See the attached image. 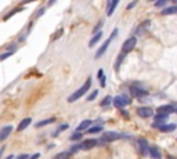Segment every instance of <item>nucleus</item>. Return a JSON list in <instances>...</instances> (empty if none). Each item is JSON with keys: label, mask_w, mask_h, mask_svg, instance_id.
<instances>
[{"label": "nucleus", "mask_w": 177, "mask_h": 159, "mask_svg": "<svg viewBox=\"0 0 177 159\" xmlns=\"http://www.w3.org/2000/svg\"><path fill=\"white\" fill-rule=\"evenodd\" d=\"M4 151H6V147H2V148H0V159H2V155L4 154Z\"/></svg>", "instance_id": "nucleus-34"}, {"label": "nucleus", "mask_w": 177, "mask_h": 159, "mask_svg": "<svg viewBox=\"0 0 177 159\" xmlns=\"http://www.w3.org/2000/svg\"><path fill=\"white\" fill-rule=\"evenodd\" d=\"M40 156V154H33L32 156H29V159H37Z\"/></svg>", "instance_id": "nucleus-33"}, {"label": "nucleus", "mask_w": 177, "mask_h": 159, "mask_svg": "<svg viewBox=\"0 0 177 159\" xmlns=\"http://www.w3.org/2000/svg\"><path fill=\"white\" fill-rule=\"evenodd\" d=\"M97 75H98V79L101 80V86L104 87L105 86V76H104V71L102 69H100L98 72H97Z\"/></svg>", "instance_id": "nucleus-24"}, {"label": "nucleus", "mask_w": 177, "mask_h": 159, "mask_svg": "<svg viewBox=\"0 0 177 159\" xmlns=\"http://www.w3.org/2000/svg\"><path fill=\"white\" fill-rule=\"evenodd\" d=\"M11 132H12V126H11V125H7V126L2 127V129H0V143L6 141V138L10 137Z\"/></svg>", "instance_id": "nucleus-6"}, {"label": "nucleus", "mask_w": 177, "mask_h": 159, "mask_svg": "<svg viewBox=\"0 0 177 159\" xmlns=\"http://www.w3.org/2000/svg\"><path fill=\"white\" fill-rule=\"evenodd\" d=\"M112 100H114V98H111V97H109V96H107V97H105V98H104V101L101 102V105H102V107H105V105L111 104V101H112Z\"/></svg>", "instance_id": "nucleus-27"}, {"label": "nucleus", "mask_w": 177, "mask_h": 159, "mask_svg": "<svg viewBox=\"0 0 177 159\" xmlns=\"http://www.w3.org/2000/svg\"><path fill=\"white\" fill-rule=\"evenodd\" d=\"M55 122V118H50V119H44L42 122H37L36 123V127H42V126H46V125H50V123Z\"/></svg>", "instance_id": "nucleus-20"}, {"label": "nucleus", "mask_w": 177, "mask_h": 159, "mask_svg": "<svg viewBox=\"0 0 177 159\" xmlns=\"http://www.w3.org/2000/svg\"><path fill=\"white\" fill-rule=\"evenodd\" d=\"M118 35V29H114V32H112V35H111V37H109V39H107L105 40L104 43H102L101 44V47L98 48V51H97V54H96V58H100L101 57V55H104V53L105 51H107V48H108V44H109V42H111L112 39H114L115 36H116Z\"/></svg>", "instance_id": "nucleus-3"}, {"label": "nucleus", "mask_w": 177, "mask_h": 159, "mask_svg": "<svg viewBox=\"0 0 177 159\" xmlns=\"http://www.w3.org/2000/svg\"><path fill=\"white\" fill-rule=\"evenodd\" d=\"M130 93H132V96L134 97H143V96H147V91L144 90V89H138V87H130Z\"/></svg>", "instance_id": "nucleus-10"}, {"label": "nucleus", "mask_w": 177, "mask_h": 159, "mask_svg": "<svg viewBox=\"0 0 177 159\" xmlns=\"http://www.w3.org/2000/svg\"><path fill=\"white\" fill-rule=\"evenodd\" d=\"M136 4H137V3H136V2H133V3H129V4H127V10L133 9V7H134V6H136Z\"/></svg>", "instance_id": "nucleus-32"}, {"label": "nucleus", "mask_w": 177, "mask_h": 159, "mask_svg": "<svg viewBox=\"0 0 177 159\" xmlns=\"http://www.w3.org/2000/svg\"><path fill=\"white\" fill-rule=\"evenodd\" d=\"M30 122H32V119H30V118H25V119H22L21 122H19L18 127H17V132H24V130L30 125Z\"/></svg>", "instance_id": "nucleus-11"}, {"label": "nucleus", "mask_w": 177, "mask_h": 159, "mask_svg": "<svg viewBox=\"0 0 177 159\" xmlns=\"http://www.w3.org/2000/svg\"><path fill=\"white\" fill-rule=\"evenodd\" d=\"M101 37H102V32L100 30V32H97V33H96V36H94L93 39L90 40V43H89V47H93V46L96 44L97 42H100V39H101Z\"/></svg>", "instance_id": "nucleus-18"}, {"label": "nucleus", "mask_w": 177, "mask_h": 159, "mask_svg": "<svg viewBox=\"0 0 177 159\" xmlns=\"http://www.w3.org/2000/svg\"><path fill=\"white\" fill-rule=\"evenodd\" d=\"M168 159H176V158H173V156H169V158Z\"/></svg>", "instance_id": "nucleus-37"}, {"label": "nucleus", "mask_w": 177, "mask_h": 159, "mask_svg": "<svg viewBox=\"0 0 177 159\" xmlns=\"http://www.w3.org/2000/svg\"><path fill=\"white\" fill-rule=\"evenodd\" d=\"M90 125H91V120H89V119H87V120H83V122H82L78 127H76V132H79V133H80L82 130L89 129V126H90Z\"/></svg>", "instance_id": "nucleus-16"}, {"label": "nucleus", "mask_w": 177, "mask_h": 159, "mask_svg": "<svg viewBox=\"0 0 177 159\" xmlns=\"http://www.w3.org/2000/svg\"><path fill=\"white\" fill-rule=\"evenodd\" d=\"M82 136H83V133H79V132H76V133H73L72 136H71V141H75V140H79V138H82Z\"/></svg>", "instance_id": "nucleus-25"}, {"label": "nucleus", "mask_w": 177, "mask_h": 159, "mask_svg": "<svg viewBox=\"0 0 177 159\" xmlns=\"http://www.w3.org/2000/svg\"><path fill=\"white\" fill-rule=\"evenodd\" d=\"M101 26H102V22L100 21V24H97V25H96V28L93 29V33H97V32H98V29H101Z\"/></svg>", "instance_id": "nucleus-29"}, {"label": "nucleus", "mask_w": 177, "mask_h": 159, "mask_svg": "<svg viewBox=\"0 0 177 159\" xmlns=\"http://www.w3.org/2000/svg\"><path fill=\"white\" fill-rule=\"evenodd\" d=\"M166 120H168V115H162V114H158V115H155V122L156 123H154L152 126L155 127L158 123H165Z\"/></svg>", "instance_id": "nucleus-14"}, {"label": "nucleus", "mask_w": 177, "mask_h": 159, "mask_svg": "<svg viewBox=\"0 0 177 159\" xmlns=\"http://www.w3.org/2000/svg\"><path fill=\"white\" fill-rule=\"evenodd\" d=\"M176 112H177V109H176Z\"/></svg>", "instance_id": "nucleus-38"}, {"label": "nucleus", "mask_w": 177, "mask_h": 159, "mask_svg": "<svg viewBox=\"0 0 177 159\" xmlns=\"http://www.w3.org/2000/svg\"><path fill=\"white\" fill-rule=\"evenodd\" d=\"M69 156H71V152H60L53 159H69Z\"/></svg>", "instance_id": "nucleus-22"}, {"label": "nucleus", "mask_w": 177, "mask_h": 159, "mask_svg": "<svg viewBox=\"0 0 177 159\" xmlns=\"http://www.w3.org/2000/svg\"><path fill=\"white\" fill-rule=\"evenodd\" d=\"M123 136L120 133H116V132H108V133H104L101 140H98L97 143H109V141H115V140H119L122 138Z\"/></svg>", "instance_id": "nucleus-2"}, {"label": "nucleus", "mask_w": 177, "mask_h": 159, "mask_svg": "<svg viewBox=\"0 0 177 159\" xmlns=\"http://www.w3.org/2000/svg\"><path fill=\"white\" fill-rule=\"evenodd\" d=\"M161 132L163 133H169V132H173L176 129V125H162V126H159Z\"/></svg>", "instance_id": "nucleus-17"}, {"label": "nucleus", "mask_w": 177, "mask_h": 159, "mask_svg": "<svg viewBox=\"0 0 177 159\" xmlns=\"http://www.w3.org/2000/svg\"><path fill=\"white\" fill-rule=\"evenodd\" d=\"M90 87H91V79L89 78L86 82H84V84H83V86H82L80 89H79V90H76L75 93L72 94V96H69L68 101H69V102H75L76 100H78V98H80V97L83 96V94H86L87 91H89V89H90Z\"/></svg>", "instance_id": "nucleus-1"}, {"label": "nucleus", "mask_w": 177, "mask_h": 159, "mask_svg": "<svg viewBox=\"0 0 177 159\" xmlns=\"http://www.w3.org/2000/svg\"><path fill=\"white\" fill-rule=\"evenodd\" d=\"M138 147H140V151H141V155H148L150 152V147H148V143L147 140L144 138H138Z\"/></svg>", "instance_id": "nucleus-7"}, {"label": "nucleus", "mask_w": 177, "mask_h": 159, "mask_svg": "<svg viewBox=\"0 0 177 159\" xmlns=\"http://www.w3.org/2000/svg\"><path fill=\"white\" fill-rule=\"evenodd\" d=\"M19 11H22V7H15V9H12L11 11L9 12V14H6L3 17V21H7V19H10L12 17L14 14H17V12H19Z\"/></svg>", "instance_id": "nucleus-15"}, {"label": "nucleus", "mask_w": 177, "mask_h": 159, "mask_svg": "<svg viewBox=\"0 0 177 159\" xmlns=\"http://www.w3.org/2000/svg\"><path fill=\"white\" fill-rule=\"evenodd\" d=\"M17 159H29V156H28V154H21Z\"/></svg>", "instance_id": "nucleus-30"}, {"label": "nucleus", "mask_w": 177, "mask_h": 159, "mask_svg": "<svg viewBox=\"0 0 177 159\" xmlns=\"http://www.w3.org/2000/svg\"><path fill=\"white\" fill-rule=\"evenodd\" d=\"M136 43H137V39L136 37H129L127 40H125V43L122 44V53L126 54L129 51H132L133 48L136 47Z\"/></svg>", "instance_id": "nucleus-4"}, {"label": "nucleus", "mask_w": 177, "mask_h": 159, "mask_svg": "<svg viewBox=\"0 0 177 159\" xmlns=\"http://www.w3.org/2000/svg\"><path fill=\"white\" fill-rule=\"evenodd\" d=\"M12 54H14V50H9V51H6V53H2V54H0V61H3V60H6V58L11 57Z\"/></svg>", "instance_id": "nucleus-23"}, {"label": "nucleus", "mask_w": 177, "mask_h": 159, "mask_svg": "<svg viewBox=\"0 0 177 159\" xmlns=\"http://www.w3.org/2000/svg\"><path fill=\"white\" fill-rule=\"evenodd\" d=\"M163 4H166L165 0H163V2H158V3H155V7H162Z\"/></svg>", "instance_id": "nucleus-31"}, {"label": "nucleus", "mask_w": 177, "mask_h": 159, "mask_svg": "<svg viewBox=\"0 0 177 159\" xmlns=\"http://www.w3.org/2000/svg\"><path fill=\"white\" fill-rule=\"evenodd\" d=\"M148 155H150L152 159H161V158H162V155H161V152H159V150L156 147H151Z\"/></svg>", "instance_id": "nucleus-13"}, {"label": "nucleus", "mask_w": 177, "mask_h": 159, "mask_svg": "<svg viewBox=\"0 0 177 159\" xmlns=\"http://www.w3.org/2000/svg\"><path fill=\"white\" fill-rule=\"evenodd\" d=\"M174 12H177V7H166V9L162 11V14L163 15H170V14H174Z\"/></svg>", "instance_id": "nucleus-21"}, {"label": "nucleus", "mask_w": 177, "mask_h": 159, "mask_svg": "<svg viewBox=\"0 0 177 159\" xmlns=\"http://www.w3.org/2000/svg\"><path fill=\"white\" fill-rule=\"evenodd\" d=\"M118 6V0H112L111 3H108V10H107V14L108 15H112L114 14V10L115 7Z\"/></svg>", "instance_id": "nucleus-19"}, {"label": "nucleus", "mask_w": 177, "mask_h": 159, "mask_svg": "<svg viewBox=\"0 0 177 159\" xmlns=\"http://www.w3.org/2000/svg\"><path fill=\"white\" fill-rule=\"evenodd\" d=\"M96 145H97V140H86L80 144V148L82 150H91Z\"/></svg>", "instance_id": "nucleus-12"}, {"label": "nucleus", "mask_w": 177, "mask_h": 159, "mask_svg": "<svg viewBox=\"0 0 177 159\" xmlns=\"http://www.w3.org/2000/svg\"><path fill=\"white\" fill-rule=\"evenodd\" d=\"M112 101H114V104L120 109H122L123 107H126L127 104H130V100L127 98L126 96H118V97H115Z\"/></svg>", "instance_id": "nucleus-5"}, {"label": "nucleus", "mask_w": 177, "mask_h": 159, "mask_svg": "<svg viewBox=\"0 0 177 159\" xmlns=\"http://www.w3.org/2000/svg\"><path fill=\"white\" fill-rule=\"evenodd\" d=\"M137 114H138V116H141V118H150V116H152L154 111L151 108H148V107H140V108L137 109Z\"/></svg>", "instance_id": "nucleus-8"}, {"label": "nucleus", "mask_w": 177, "mask_h": 159, "mask_svg": "<svg viewBox=\"0 0 177 159\" xmlns=\"http://www.w3.org/2000/svg\"><path fill=\"white\" fill-rule=\"evenodd\" d=\"M12 158H14V155H9L6 159H12Z\"/></svg>", "instance_id": "nucleus-36"}, {"label": "nucleus", "mask_w": 177, "mask_h": 159, "mask_svg": "<svg viewBox=\"0 0 177 159\" xmlns=\"http://www.w3.org/2000/svg\"><path fill=\"white\" fill-rule=\"evenodd\" d=\"M97 94H98V91H97V90H94L93 93H91L90 96H89V98H87V100H89V101H93V100L97 97Z\"/></svg>", "instance_id": "nucleus-28"}, {"label": "nucleus", "mask_w": 177, "mask_h": 159, "mask_svg": "<svg viewBox=\"0 0 177 159\" xmlns=\"http://www.w3.org/2000/svg\"><path fill=\"white\" fill-rule=\"evenodd\" d=\"M100 132H102V126H96L89 129V133H100Z\"/></svg>", "instance_id": "nucleus-26"}, {"label": "nucleus", "mask_w": 177, "mask_h": 159, "mask_svg": "<svg viewBox=\"0 0 177 159\" xmlns=\"http://www.w3.org/2000/svg\"><path fill=\"white\" fill-rule=\"evenodd\" d=\"M44 10H46V9H40V10H39V12L36 14V17H40V15H42L43 12H44Z\"/></svg>", "instance_id": "nucleus-35"}, {"label": "nucleus", "mask_w": 177, "mask_h": 159, "mask_svg": "<svg viewBox=\"0 0 177 159\" xmlns=\"http://www.w3.org/2000/svg\"><path fill=\"white\" fill-rule=\"evenodd\" d=\"M172 112H174V108L172 105H162V107H159L158 108V114H162V115H170Z\"/></svg>", "instance_id": "nucleus-9"}]
</instances>
